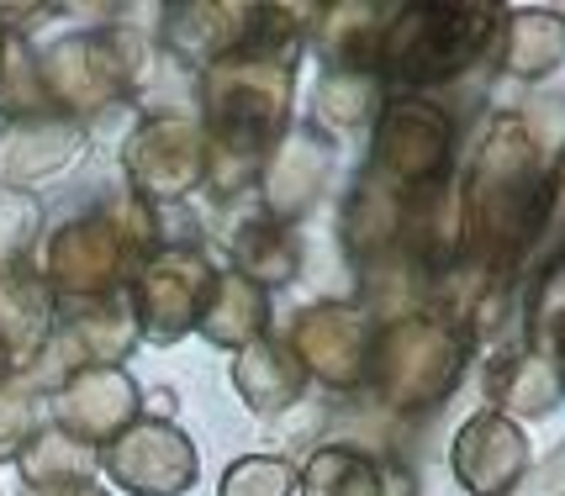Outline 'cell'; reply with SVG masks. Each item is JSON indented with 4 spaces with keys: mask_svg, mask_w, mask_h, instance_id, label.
Listing matches in <instances>:
<instances>
[{
    "mask_svg": "<svg viewBox=\"0 0 565 496\" xmlns=\"http://www.w3.org/2000/svg\"><path fill=\"white\" fill-rule=\"evenodd\" d=\"M286 90H291V69L286 64H265V58H244L212 75L206 100H212V122L227 149H270L275 127L286 122Z\"/></svg>",
    "mask_w": 565,
    "mask_h": 496,
    "instance_id": "cell-1",
    "label": "cell"
},
{
    "mask_svg": "<svg viewBox=\"0 0 565 496\" xmlns=\"http://www.w3.org/2000/svg\"><path fill=\"white\" fill-rule=\"evenodd\" d=\"M106 471L138 496H174L196 481V449L185 433H174L164 422H138V428L117 433Z\"/></svg>",
    "mask_w": 565,
    "mask_h": 496,
    "instance_id": "cell-2",
    "label": "cell"
},
{
    "mask_svg": "<svg viewBox=\"0 0 565 496\" xmlns=\"http://www.w3.org/2000/svg\"><path fill=\"white\" fill-rule=\"evenodd\" d=\"M206 270L196 254H164L138 285V317L153 338H180L201 317Z\"/></svg>",
    "mask_w": 565,
    "mask_h": 496,
    "instance_id": "cell-3",
    "label": "cell"
},
{
    "mask_svg": "<svg viewBox=\"0 0 565 496\" xmlns=\"http://www.w3.org/2000/svg\"><path fill=\"white\" fill-rule=\"evenodd\" d=\"M138 412V391L122 370H85L79 380H70V391L58 397V418L70 433L85 439H117L127 433V418Z\"/></svg>",
    "mask_w": 565,
    "mask_h": 496,
    "instance_id": "cell-4",
    "label": "cell"
},
{
    "mask_svg": "<svg viewBox=\"0 0 565 496\" xmlns=\"http://www.w3.org/2000/svg\"><path fill=\"white\" fill-rule=\"evenodd\" d=\"M132 174L143 180V191H185L201 174V143L185 122H153L132 138V153H127Z\"/></svg>",
    "mask_w": 565,
    "mask_h": 496,
    "instance_id": "cell-5",
    "label": "cell"
},
{
    "mask_svg": "<svg viewBox=\"0 0 565 496\" xmlns=\"http://www.w3.org/2000/svg\"><path fill=\"white\" fill-rule=\"evenodd\" d=\"M117 270V238L106 223H74L49 248V274L64 291H100Z\"/></svg>",
    "mask_w": 565,
    "mask_h": 496,
    "instance_id": "cell-6",
    "label": "cell"
},
{
    "mask_svg": "<svg viewBox=\"0 0 565 496\" xmlns=\"http://www.w3.org/2000/svg\"><path fill=\"white\" fill-rule=\"evenodd\" d=\"M90 465H96V454L70 439V433H38L22 454V475L32 496L38 492H53V496H79L85 492V481H90Z\"/></svg>",
    "mask_w": 565,
    "mask_h": 496,
    "instance_id": "cell-7",
    "label": "cell"
},
{
    "mask_svg": "<svg viewBox=\"0 0 565 496\" xmlns=\"http://www.w3.org/2000/svg\"><path fill=\"white\" fill-rule=\"evenodd\" d=\"M49 327V301H43V285L22 270V265H0V348H38Z\"/></svg>",
    "mask_w": 565,
    "mask_h": 496,
    "instance_id": "cell-8",
    "label": "cell"
},
{
    "mask_svg": "<svg viewBox=\"0 0 565 496\" xmlns=\"http://www.w3.org/2000/svg\"><path fill=\"white\" fill-rule=\"evenodd\" d=\"M79 149V132L74 127H17L0 138V180L22 185V180H38V174L58 170L70 153Z\"/></svg>",
    "mask_w": 565,
    "mask_h": 496,
    "instance_id": "cell-9",
    "label": "cell"
},
{
    "mask_svg": "<svg viewBox=\"0 0 565 496\" xmlns=\"http://www.w3.org/2000/svg\"><path fill=\"white\" fill-rule=\"evenodd\" d=\"M265 323V296L248 285L244 274H227L212 285V301L201 306V327L212 344H244Z\"/></svg>",
    "mask_w": 565,
    "mask_h": 496,
    "instance_id": "cell-10",
    "label": "cell"
},
{
    "mask_svg": "<svg viewBox=\"0 0 565 496\" xmlns=\"http://www.w3.org/2000/svg\"><path fill=\"white\" fill-rule=\"evenodd\" d=\"M296 386H301V365H296L280 344H254L244 359H238V391L248 397L254 412L286 407V401L296 397Z\"/></svg>",
    "mask_w": 565,
    "mask_h": 496,
    "instance_id": "cell-11",
    "label": "cell"
},
{
    "mask_svg": "<svg viewBox=\"0 0 565 496\" xmlns=\"http://www.w3.org/2000/svg\"><path fill=\"white\" fill-rule=\"evenodd\" d=\"M307 496H375V471L349 449H322L307 465Z\"/></svg>",
    "mask_w": 565,
    "mask_h": 496,
    "instance_id": "cell-12",
    "label": "cell"
},
{
    "mask_svg": "<svg viewBox=\"0 0 565 496\" xmlns=\"http://www.w3.org/2000/svg\"><path fill=\"white\" fill-rule=\"evenodd\" d=\"M222 496H291V471L280 460H238L222 481Z\"/></svg>",
    "mask_w": 565,
    "mask_h": 496,
    "instance_id": "cell-13",
    "label": "cell"
},
{
    "mask_svg": "<svg viewBox=\"0 0 565 496\" xmlns=\"http://www.w3.org/2000/svg\"><path fill=\"white\" fill-rule=\"evenodd\" d=\"M17 439H22V407L6 401V391H0V454H11Z\"/></svg>",
    "mask_w": 565,
    "mask_h": 496,
    "instance_id": "cell-14",
    "label": "cell"
},
{
    "mask_svg": "<svg viewBox=\"0 0 565 496\" xmlns=\"http://www.w3.org/2000/svg\"><path fill=\"white\" fill-rule=\"evenodd\" d=\"M0 58H6V32H0Z\"/></svg>",
    "mask_w": 565,
    "mask_h": 496,
    "instance_id": "cell-15",
    "label": "cell"
},
{
    "mask_svg": "<svg viewBox=\"0 0 565 496\" xmlns=\"http://www.w3.org/2000/svg\"><path fill=\"white\" fill-rule=\"evenodd\" d=\"M79 496H90V492H79Z\"/></svg>",
    "mask_w": 565,
    "mask_h": 496,
    "instance_id": "cell-16",
    "label": "cell"
}]
</instances>
